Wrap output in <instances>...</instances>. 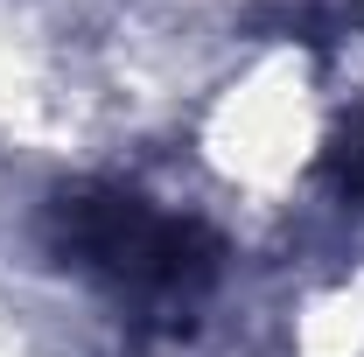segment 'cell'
<instances>
[{"label": "cell", "mask_w": 364, "mask_h": 357, "mask_svg": "<svg viewBox=\"0 0 364 357\" xmlns=\"http://www.w3.org/2000/svg\"><path fill=\"white\" fill-rule=\"evenodd\" d=\"M56 218H63V252L147 309L196 302L203 280L218 273V245L203 238V224L168 218L134 189H77L63 196Z\"/></svg>", "instance_id": "cell-1"}]
</instances>
